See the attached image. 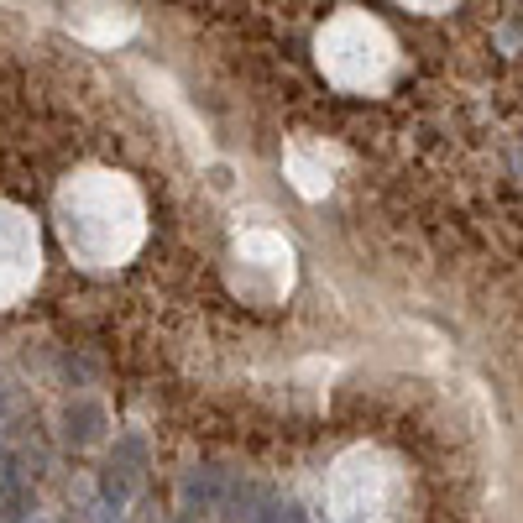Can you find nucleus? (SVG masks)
I'll use <instances>...</instances> for the list:
<instances>
[{
  "instance_id": "nucleus-1",
  "label": "nucleus",
  "mask_w": 523,
  "mask_h": 523,
  "mask_svg": "<svg viewBox=\"0 0 523 523\" xmlns=\"http://www.w3.org/2000/svg\"><path fill=\"white\" fill-rule=\"evenodd\" d=\"M225 492H231V476L215 471V466H199L184 476V518H199L225 503Z\"/></svg>"
},
{
  "instance_id": "nucleus-2",
  "label": "nucleus",
  "mask_w": 523,
  "mask_h": 523,
  "mask_svg": "<svg viewBox=\"0 0 523 523\" xmlns=\"http://www.w3.org/2000/svg\"><path fill=\"white\" fill-rule=\"evenodd\" d=\"M37 523H48V518H37Z\"/></svg>"
}]
</instances>
